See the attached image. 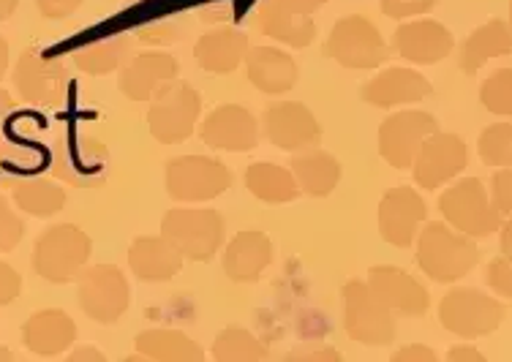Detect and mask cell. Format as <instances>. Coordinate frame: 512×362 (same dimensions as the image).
Here are the masks:
<instances>
[{
  "mask_svg": "<svg viewBox=\"0 0 512 362\" xmlns=\"http://www.w3.org/2000/svg\"><path fill=\"white\" fill-rule=\"evenodd\" d=\"M11 112H14V98H11L6 90L0 88V126L6 123V118H9Z\"/></svg>",
  "mask_w": 512,
  "mask_h": 362,
  "instance_id": "cell-46",
  "label": "cell"
},
{
  "mask_svg": "<svg viewBox=\"0 0 512 362\" xmlns=\"http://www.w3.org/2000/svg\"><path fill=\"white\" fill-rule=\"evenodd\" d=\"M93 243L90 237L74 224L50 226L33 245L30 265L50 284H71L88 267Z\"/></svg>",
  "mask_w": 512,
  "mask_h": 362,
  "instance_id": "cell-2",
  "label": "cell"
},
{
  "mask_svg": "<svg viewBox=\"0 0 512 362\" xmlns=\"http://www.w3.org/2000/svg\"><path fill=\"white\" fill-rule=\"evenodd\" d=\"M126 52L128 41L123 36H109V39L90 41L85 47H79L74 52V63H77L79 71L99 77V74H109V71L118 69L126 60Z\"/></svg>",
  "mask_w": 512,
  "mask_h": 362,
  "instance_id": "cell-32",
  "label": "cell"
},
{
  "mask_svg": "<svg viewBox=\"0 0 512 362\" xmlns=\"http://www.w3.org/2000/svg\"><path fill=\"white\" fill-rule=\"evenodd\" d=\"M325 49L338 66L357 71L379 69L384 60L390 58V47L382 39L379 28L360 14L335 22Z\"/></svg>",
  "mask_w": 512,
  "mask_h": 362,
  "instance_id": "cell-7",
  "label": "cell"
},
{
  "mask_svg": "<svg viewBox=\"0 0 512 362\" xmlns=\"http://www.w3.org/2000/svg\"><path fill=\"white\" fill-rule=\"evenodd\" d=\"M504 305L480 289L458 286L444 294L439 303V322L447 333L458 338H480L499 330L504 322Z\"/></svg>",
  "mask_w": 512,
  "mask_h": 362,
  "instance_id": "cell-5",
  "label": "cell"
},
{
  "mask_svg": "<svg viewBox=\"0 0 512 362\" xmlns=\"http://www.w3.org/2000/svg\"><path fill=\"white\" fill-rule=\"evenodd\" d=\"M480 262L474 237L463 235L447 221H431L417 235V265L436 284H453Z\"/></svg>",
  "mask_w": 512,
  "mask_h": 362,
  "instance_id": "cell-1",
  "label": "cell"
},
{
  "mask_svg": "<svg viewBox=\"0 0 512 362\" xmlns=\"http://www.w3.org/2000/svg\"><path fill=\"white\" fill-rule=\"evenodd\" d=\"M164 183H167V194L175 202L197 205L227 194L232 186V172L218 158L178 156L167 164Z\"/></svg>",
  "mask_w": 512,
  "mask_h": 362,
  "instance_id": "cell-6",
  "label": "cell"
},
{
  "mask_svg": "<svg viewBox=\"0 0 512 362\" xmlns=\"http://www.w3.org/2000/svg\"><path fill=\"white\" fill-rule=\"evenodd\" d=\"M499 232H502V256L512 259V216H507V221L499 226Z\"/></svg>",
  "mask_w": 512,
  "mask_h": 362,
  "instance_id": "cell-45",
  "label": "cell"
},
{
  "mask_svg": "<svg viewBox=\"0 0 512 362\" xmlns=\"http://www.w3.org/2000/svg\"><path fill=\"white\" fill-rule=\"evenodd\" d=\"M504 55H512V30L507 22L491 20L463 41L458 60L466 74H477L485 63H491L493 58H504Z\"/></svg>",
  "mask_w": 512,
  "mask_h": 362,
  "instance_id": "cell-27",
  "label": "cell"
},
{
  "mask_svg": "<svg viewBox=\"0 0 512 362\" xmlns=\"http://www.w3.org/2000/svg\"><path fill=\"white\" fill-rule=\"evenodd\" d=\"M379 6L393 20H409L417 14H425L436 6V0H379Z\"/></svg>",
  "mask_w": 512,
  "mask_h": 362,
  "instance_id": "cell-39",
  "label": "cell"
},
{
  "mask_svg": "<svg viewBox=\"0 0 512 362\" xmlns=\"http://www.w3.org/2000/svg\"><path fill=\"white\" fill-rule=\"evenodd\" d=\"M137 354L158 362H202L205 352L178 330H145L137 335Z\"/></svg>",
  "mask_w": 512,
  "mask_h": 362,
  "instance_id": "cell-30",
  "label": "cell"
},
{
  "mask_svg": "<svg viewBox=\"0 0 512 362\" xmlns=\"http://www.w3.org/2000/svg\"><path fill=\"white\" fill-rule=\"evenodd\" d=\"M507 25H510V30H512V0H510V22H507Z\"/></svg>",
  "mask_w": 512,
  "mask_h": 362,
  "instance_id": "cell-50",
  "label": "cell"
},
{
  "mask_svg": "<svg viewBox=\"0 0 512 362\" xmlns=\"http://www.w3.org/2000/svg\"><path fill=\"white\" fill-rule=\"evenodd\" d=\"M270 262H273V243L259 229H246L235 235L224 251V273L235 284H256Z\"/></svg>",
  "mask_w": 512,
  "mask_h": 362,
  "instance_id": "cell-23",
  "label": "cell"
},
{
  "mask_svg": "<svg viewBox=\"0 0 512 362\" xmlns=\"http://www.w3.org/2000/svg\"><path fill=\"white\" fill-rule=\"evenodd\" d=\"M14 202L33 218H52L66 205V188L50 177H25L14 183Z\"/></svg>",
  "mask_w": 512,
  "mask_h": 362,
  "instance_id": "cell-31",
  "label": "cell"
},
{
  "mask_svg": "<svg viewBox=\"0 0 512 362\" xmlns=\"http://www.w3.org/2000/svg\"><path fill=\"white\" fill-rule=\"evenodd\" d=\"M439 210L447 224L474 240H485L502 226V213L493 207L491 191L477 177H463L447 188L439 196Z\"/></svg>",
  "mask_w": 512,
  "mask_h": 362,
  "instance_id": "cell-4",
  "label": "cell"
},
{
  "mask_svg": "<svg viewBox=\"0 0 512 362\" xmlns=\"http://www.w3.org/2000/svg\"><path fill=\"white\" fill-rule=\"evenodd\" d=\"M431 82L412 69H387L379 77L371 79L363 88L365 104L376 109H393L401 104H417L425 96H431Z\"/></svg>",
  "mask_w": 512,
  "mask_h": 362,
  "instance_id": "cell-22",
  "label": "cell"
},
{
  "mask_svg": "<svg viewBox=\"0 0 512 362\" xmlns=\"http://www.w3.org/2000/svg\"><path fill=\"white\" fill-rule=\"evenodd\" d=\"M368 286L393 314L423 316L428 311V289L401 267L376 265L368 270Z\"/></svg>",
  "mask_w": 512,
  "mask_h": 362,
  "instance_id": "cell-19",
  "label": "cell"
},
{
  "mask_svg": "<svg viewBox=\"0 0 512 362\" xmlns=\"http://www.w3.org/2000/svg\"><path fill=\"white\" fill-rule=\"evenodd\" d=\"M161 235L191 262H210L224 245L227 226L210 207H175L161 218Z\"/></svg>",
  "mask_w": 512,
  "mask_h": 362,
  "instance_id": "cell-3",
  "label": "cell"
},
{
  "mask_svg": "<svg viewBox=\"0 0 512 362\" xmlns=\"http://www.w3.org/2000/svg\"><path fill=\"white\" fill-rule=\"evenodd\" d=\"M344 324L349 338L363 346H387L395 338L393 311L376 297L368 281L344 286Z\"/></svg>",
  "mask_w": 512,
  "mask_h": 362,
  "instance_id": "cell-9",
  "label": "cell"
},
{
  "mask_svg": "<svg viewBox=\"0 0 512 362\" xmlns=\"http://www.w3.org/2000/svg\"><path fill=\"white\" fill-rule=\"evenodd\" d=\"M183 259L175 243H169L164 235L137 237L128 248V267L139 281L148 284H164L172 281L183 270Z\"/></svg>",
  "mask_w": 512,
  "mask_h": 362,
  "instance_id": "cell-20",
  "label": "cell"
},
{
  "mask_svg": "<svg viewBox=\"0 0 512 362\" xmlns=\"http://www.w3.org/2000/svg\"><path fill=\"white\" fill-rule=\"evenodd\" d=\"M491 202L502 216H512V167L496 169L493 172Z\"/></svg>",
  "mask_w": 512,
  "mask_h": 362,
  "instance_id": "cell-37",
  "label": "cell"
},
{
  "mask_svg": "<svg viewBox=\"0 0 512 362\" xmlns=\"http://www.w3.org/2000/svg\"><path fill=\"white\" fill-rule=\"evenodd\" d=\"M22 341L33 354L41 357H58L69 352L77 341V324L66 311L58 308H44L30 316L22 327Z\"/></svg>",
  "mask_w": 512,
  "mask_h": 362,
  "instance_id": "cell-21",
  "label": "cell"
},
{
  "mask_svg": "<svg viewBox=\"0 0 512 362\" xmlns=\"http://www.w3.org/2000/svg\"><path fill=\"white\" fill-rule=\"evenodd\" d=\"M14 82L20 96L33 107H58L69 90V71L55 58H47L39 49H25L14 69Z\"/></svg>",
  "mask_w": 512,
  "mask_h": 362,
  "instance_id": "cell-12",
  "label": "cell"
},
{
  "mask_svg": "<svg viewBox=\"0 0 512 362\" xmlns=\"http://www.w3.org/2000/svg\"><path fill=\"white\" fill-rule=\"evenodd\" d=\"M259 28L265 36L276 39L278 44L286 47H308L316 36L314 17L308 14H297V11L286 9L276 0H265L259 6Z\"/></svg>",
  "mask_w": 512,
  "mask_h": 362,
  "instance_id": "cell-26",
  "label": "cell"
},
{
  "mask_svg": "<svg viewBox=\"0 0 512 362\" xmlns=\"http://www.w3.org/2000/svg\"><path fill=\"white\" fill-rule=\"evenodd\" d=\"M393 362H436V352L423 346V343H414V346L398 349L393 354Z\"/></svg>",
  "mask_w": 512,
  "mask_h": 362,
  "instance_id": "cell-42",
  "label": "cell"
},
{
  "mask_svg": "<svg viewBox=\"0 0 512 362\" xmlns=\"http://www.w3.org/2000/svg\"><path fill=\"white\" fill-rule=\"evenodd\" d=\"M289 167H292V175H295L300 191L316 196V199H325V196L333 194L338 180H341V164L330 153L316 150V147L300 150Z\"/></svg>",
  "mask_w": 512,
  "mask_h": 362,
  "instance_id": "cell-28",
  "label": "cell"
},
{
  "mask_svg": "<svg viewBox=\"0 0 512 362\" xmlns=\"http://www.w3.org/2000/svg\"><path fill=\"white\" fill-rule=\"evenodd\" d=\"M44 20H66L82 6V0H36Z\"/></svg>",
  "mask_w": 512,
  "mask_h": 362,
  "instance_id": "cell-41",
  "label": "cell"
},
{
  "mask_svg": "<svg viewBox=\"0 0 512 362\" xmlns=\"http://www.w3.org/2000/svg\"><path fill=\"white\" fill-rule=\"evenodd\" d=\"M262 128H265V137L270 139V145L289 150V153L311 150L322 139V126L316 123L311 109L297 104V101H284V104L267 109L265 118H262Z\"/></svg>",
  "mask_w": 512,
  "mask_h": 362,
  "instance_id": "cell-15",
  "label": "cell"
},
{
  "mask_svg": "<svg viewBox=\"0 0 512 362\" xmlns=\"http://www.w3.org/2000/svg\"><path fill=\"white\" fill-rule=\"evenodd\" d=\"M25 237V224H22V218L11 210L9 199L6 196H0V251L6 254V251H14L20 240Z\"/></svg>",
  "mask_w": 512,
  "mask_h": 362,
  "instance_id": "cell-36",
  "label": "cell"
},
{
  "mask_svg": "<svg viewBox=\"0 0 512 362\" xmlns=\"http://www.w3.org/2000/svg\"><path fill=\"white\" fill-rule=\"evenodd\" d=\"M202 142L224 153H251L259 145V123L246 107L224 104L202 123Z\"/></svg>",
  "mask_w": 512,
  "mask_h": 362,
  "instance_id": "cell-16",
  "label": "cell"
},
{
  "mask_svg": "<svg viewBox=\"0 0 512 362\" xmlns=\"http://www.w3.org/2000/svg\"><path fill=\"white\" fill-rule=\"evenodd\" d=\"M248 36L235 28H218L205 33L194 47V58L210 74H232V71L246 63Z\"/></svg>",
  "mask_w": 512,
  "mask_h": 362,
  "instance_id": "cell-25",
  "label": "cell"
},
{
  "mask_svg": "<svg viewBox=\"0 0 512 362\" xmlns=\"http://www.w3.org/2000/svg\"><path fill=\"white\" fill-rule=\"evenodd\" d=\"M199 112H202V98H199L197 90L186 85V82H175L164 93H158L153 98V104H150V134L164 145L186 142L197 128Z\"/></svg>",
  "mask_w": 512,
  "mask_h": 362,
  "instance_id": "cell-10",
  "label": "cell"
},
{
  "mask_svg": "<svg viewBox=\"0 0 512 362\" xmlns=\"http://www.w3.org/2000/svg\"><path fill=\"white\" fill-rule=\"evenodd\" d=\"M71 362H79V360H93V362H104V354L96 352V349H77V352L69 354Z\"/></svg>",
  "mask_w": 512,
  "mask_h": 362,
  "instance_id": "cell-47",
  "label": "cell"
},
{
  "mask_svg": "<svg viewBox=\"0 0 512 362\" xmlns=\"http://www.w3.org/2000/svg\"><path fill=\"white\" fill-rule=\"evenodd\" d=\"M485 281H488V286H491L499 297H510L512 300V259H507V256L493 259L491 265H488Z\"/></svg>",
  "mask_w": 512,
  "mask_h": 362,
  "instance_id": "cell-38",
  "label": "cell"
},
{
  "mask_svg": "<svg viewBox=\"0 0 512 362\" xmlns=\"http://www.w3.org/2000/svg\"><path fill=\"white\" fill-rule=\"evenodd\" d=\"M22 292V275L0 259V308L3 305H11Z\"/></svg>",
  "mask_w": 512,
  "mask_h": 362,
  "instance_id": "cell-40",
  "label": "cell"
},
{
  "mask_svg": "<svg viewBox=\"0 0 512 362\" xmlns=\"http://www.w3.org/2000/svg\"><path fill=\"white\" fill-rule=\"evenodd\" d=\"M453 33L436 20L404 22L395 30L393 49L398 58L409 60L414 66H434L442 63L453 52Z\"/></svg>",
  "mask_w": 512,
  "mask_h": 362,
  "instance_id": "cell-18",
  "label": "cell"
},
{
  "mask_svg": "<svg viewBox=\"0 0 512 362\" xmlns=\"http://www.w3.org/2000/svg\"><path fill=\"white\" fill-rule=\"evenodd\" d=\"M447 360L450 362H485V354L477 352L474 346H453L447 352Z\"/></svg>",
  "mask_w": 512,
  "mask_h": 362,
  "instance_id": "cell-43",
  "label": "cell"
},
{
  "mask_svg": "<svg viewBox=\"0 0 512 362\" xmlns=\"http://www.w3.org/2000/svg\"><path fill=\"white\" fill-rule=\"evenodd\" d=\"M265 346L243 327H227L213 343V357L218 362H259L265 360Z\"/></svg>",
  "mask_w": 512,
  "mask_h": 362,
  "instance_id": "cell-33",
  "label": "cell"
},
{
  "mask_svg": "<svg viewBox=\"0 0 512 362\" xmlns=\"http://www.w3.org/2000/svg\"><path fill=\"white\" fill-rule=\"evenodd\" d=\"M178 71V60L167 52H142L120 71L118 88L131 101H153L158 93L178 82Z\"/></svg>",
  "mask_w": 512,
  "mask_h": 362,
  "instance_id": "cell-17",
  "label": "cell"
},
{
  "mask_svg": "<svg viewBox=\"0 0 512 362\" xmlns=\"http://www.w3.org/2000/svg\"><path fill=\"white\" fill-rule=\"evenodd\" d=\"M246 69L251 85L267 96H278V93H286L297 85L295 58L276 47L248 49Z\"/></svg>",
  "mask_w": 512,
  "mask_h": 362,
  "instance_id": "cell-24",
  "label": "cell"
},
{
  "mask_svg": "<svg viewBox=\"0 0 512 362\" xmlns=\"http://www.w3.org/2000/svg\"><path fill=\"white\" fill-rule=\"evenodd\" d=\"M246 188L248 194L262 199L267 205H284V202H295L300 196V186H297L292 169L278 167L270 161L251 164L246 169Z\"/></svg>",
  "mask_w": 512,
  "mask_h": 362,
  "instance_id": "cell-29",
  "label": "cell"
},
{
  "mask_svg": "<svg viewBox=\"0 0 512 362\" xmlns=\"http://www.w3.org/2000/svg\"><path fill=\"white\" fill-rule=\"evenodd\" d=\"M480 101L493 115L512 118V69L493 71L480 88Z\"/></svg>",
  "mask_w": 512,
  "mask_h": 362,
  "instance_id": "cell-35",
  "label": "cell"
},
{
  "mask_svg": "<svg viewBox=\"0 0 512 362\" xmlns=\"http://www.w3.org/2000/svg\"><path fill=\"white\" fill-rule=\"evenodd\" d=\"M428 218V205L414 188H390L379 202V235L395 248H409Z\"/></svg>",
  "mask_w": 512,
  "mask_h": 362,
  "instance_id": "cell-14",
  "label": "cell"
},
{
  "mask_svg": "<svg viewBox=\"0 0 512 362\" xmlns=\"http://www.w3.org/2000/svg\"><path fill=\"white\" fill-rule=\"evenodd\" d=\"M477 150L488 167H512V123H493L485 128Z\"/></svg>",
  "mask_w": 512,
  "mask_h": 362,
  "instance_id": "cell-34",
  "label": "cell"
},
{
  "mask_svg": "<svg viewBox=\"0 0 512 362\" xmlns=\"http://www.w3.org/2000/svg\"><path fill=\"white\" fill-rule=\"evenodd\" d=\"M17 3L20 0H0V22H6L17 11Z\"/></svg>",
  "mask_w": 512,
  "mask_h": 362,
  "instance_id": "cell-48",
  "label": "cell"
},
{
  "mask_svg": "<svg viewBox=\"0 0 512 362\" xmlns=\"http://www.w3.org/2000/svg\"><path fill=\"white\" fill-rule=\"evenodd\" d=\"M276 3H281V6H286V9L297 11V14H314L316 9H322L327 0H276Z\"/></svg>",
  "mask_w": 512,
  "mask_h": 362,
  "instance_id": "cell-44",
  "label": "cell"
},
{
  "mask_svg": "<svg viewBox=\"0 0 512 362\" xmlns=\"http://www.w3.org/2000/svg\"><path fill=\"white\" fill-rule=\"evenodd\" d=\"M77 297L82 314L96 324H115L128 311L131 286L115 265L85 267L77 278Z\"/></svg>",
  "mask_w": 512,
  "mask_h": 362,
  "instance_id": "cell-8",
  "label": "cell"
},
{
  "mask_svg": "<svg viewBox=\"0 0 512 362\" xmlns=\"http://www.w3.org/2000/svg\"><path fill=\"white\" fill-rule=\"evenodd\" d=\"M6 69H9V44L0 36V79H3Z\"/></svg>",
  "mask_w": 512,
  "mask_h": 362,
  "instance_id": "cell-49",
  "label": "cell"
},
{
  "mask_svg": "<svg viewBox=\"0 0 512 362\" xmlns=\"http://www.w3.org/2000/svg\"><path fill=\"white\" fill-rule=\"evenodd\" d=\"M469 164V150L458 134H444L436 131L425 139L420 153L414 158V183L428 191L453 183V177H458Z\"/></svg>",
  "mask_w": 512,
  "mask_h": 362,
  "instance_id": "cell-13",
  "label": "cell"
},
{
  "mask_svg": "<svg viewBox=\"0 0 512 362\" xmlns=\"http://www.w3.org/2000/svg\"><path fill=\"white\" fill-rule=\"evenodd\" d=\"M439 131L434 115L423 109H406L395 112L379 126V156L395 169H409L420 147L431 134Z\"/></svg>",
  "mask_w": 512,
  "mask_h": 362,
  "instance_id": "cell-11",
  "label": "cell"
}]
</instances>
